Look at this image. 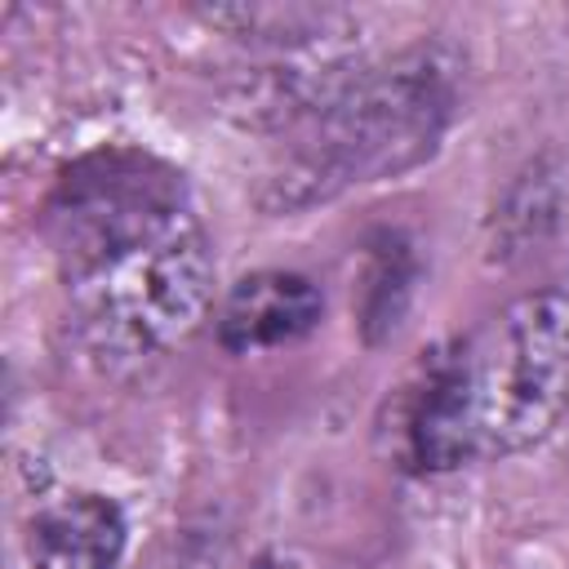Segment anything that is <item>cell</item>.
<instances>
[{
	"instance_id": "cell-5",
	"label": "cell",
	"mask_w": 569,
	"mask_h": 569,
	"mask_svg": "<svg viewBox=\"0 0 569 569\" xmlns=\"http://www.w3.org/2000/svg\"><path fill=\"white\" fill-rule=\"evenodd\" d=\"M124 516L102 493H76L49 502L31 520L36 569H120Z\"/></svg>"
},
{
	"instance_id": "cell-3",
	"label": "cell",
	"mask_w": 569,
	"mask_h": 569,
	"mask_svg": "<svg viewBox=\"0 0 569 569\" xmlns=\"http://www.w3.org/2000/svg\"><path fill=\"white\" fill-rule=\"evenodd\" d=\"M449 76L431 53H405L338 80L302 116L298 142L276 178L280 200H325L422 160L449 120Z\"/></svg>"
},
{
	"instance_id": "cell-6",
	"label": "cell",
	"mask_w": 569,
	"mask_h": 569,
	"mask_svg": "<svg viewBox=\"0 0 569 569\" xmlns=\"http://www.w3.org/2000/svg\"><path fill=\"white\" fill-rule=\"evenodd\" d=\"M253 569H298L289 556H262V560H253Z\"/></svg>"
},
{
	"instance_id": "cell-4",
	"label": "cell",
	"mask_w": 569,
	"mask_h": 569,
	"mask_svg": "<svg viewBox=\"0 0 569 569\" xmlns=\"http://www.w3.org/2000/svg\"><path fill=\"white\" fill-rule=\"evenodd\" d=\"M320 289L298 271H253L244 276L222 311H218V338L227 351H271L284 342H298L320 320Z\"/></svg>"
},
{
	"instance_id": "cell-2",
	"label": "cell",
	"mask_w": 569,
	"mask_h": 569,
	"mask_svg": "<svg viewBox=\"0 0 569 569\" xmlns=\"http://www.w3.org/2000/svg\"><path fill=\"white\" fill-rule=\"evenodd\" d=\"M569 422V293L542 289L436 351L405 405V449L422 471L502 458Z\"/></svg>"
},
{
	"instance_id": "cell-1",
	"label": "cell",
	"mask_w": 569,
	"mask_h": 569,
	"mask_svg": "<svg viewBox=\"0 0 569 569\" xmlns=\"http://www.w3.org/2000/svg\"><path fill=\"white\" fill-rule=\"evenodd\" d=\"M84 333L111 356H151L196 329L213 293L204 222L178 169L107 147L80 156L44 218Z\"/></svg>"
}]
</instances>
